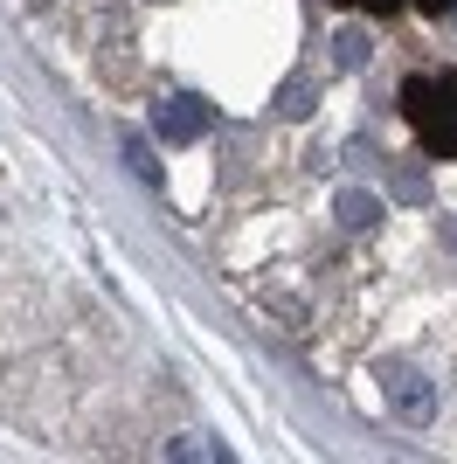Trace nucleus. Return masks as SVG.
<instances>
[{"instance_id": "obj_1", "label": "nucleus", "mask_w": 457, "mask_h": 464, "mask_svg": "<svg viewBox=\"0 0 457 464\" xmlns=\"http://www.w3.org/2000/svg\"><path fill=\"white\" fill-rule=\"evenodd\" d=\"M402 118L416 125L423 153H457V77H409L402 83Z\"/></svg>"}, {"instance_id": "obj_2", "label": "nucleus", "mask_w": 457, "mask_h": 464, "mask_svg": "<svg viewBox=\"0 0 457 464\" xmlns=\"http://www.w3.org/2000/svg\"><path fill=\"white\" fill-rule=\"evenodd\" d=\"M152 132L167 139V146H194V139L215 132V111H209L194 91H173V97H160V104H152Z\"/></svg>"}, {"instance_id": "obj_3", "label": "nucleus", "mask_w": 457, "mask_h": 464, "mask_svg": "<svg viewBox=\"0 0 457 464\" xmlns=\"http://www.w3.org/2000/svg\"><path fill=\"white\" fill-rule=\"evenodd\" d=\"M381 388H388V409H395L402 423H430V416H437V388L423 382L416 368H402V361H381Z\"/></svg>"}, {"instance_id": "obj_4", "label": "nucleus", "mask_w": 457, "mask_h": 464, "mask_svg": "<svg viewBox=\"0 0 457 464\" xmlns=\"http://www.w3.org/2000/svg\"><path fill=\"white\" fill-rule=\"evenodd\" d=\"M333 215H340V229L374 236V229H381V194H367V188H340V194H333Z\"/></svg>"}, {"instance_id": "obj_5", "label": "nucleus", "mask_w": 457, "mask_h": 464, "mask_svg": "<svg viewBox=\"0 0 457 464\" xmlns=\"http://www.w3.org/2000/svg\"><path fill=\"white\" fill-rule=\"evenodd\" d=\"M333 56H340V70H367V56H374V42H367L361 28H340V42H333Z\"/></svg>"}, {"instance_id": "obj_6", "label": "nucleus", "mask_w": 457, "mask_h": 464, "mask_svg": "<svg viewBox=\"0 0 457 464\" xmlns=\"http://www.w3.org/2000/svg\"><path fill=\"white\" fill-rule=\"evenodd\" d=\"M125 160H132V174L146 180V188H160V160H152V146L139 132H125Z\"/></svg>"}, {"instance_id": "obj_7", "label": "nucleus", "mask_w": 457, "mask_h": 464, "mask_svg": "<svg viewBox=\"0 0 457 464\" xmlns=\"http://www.w3.org/2000/svg\"><path fill=\"white\" fill-rule=\"evenodd\" d=\"M167 458H201V464H215V458H228V450H222V444H201V437H173Z\"/></svg>"}, {"instance_id": "obj_8", "label": "nucleus", "mask_w": 457, "mask_h": 464, "mask_svg": "<svg viewBox=\"0 0 457 464\" xmlns=\"http://www.w3.org/2000/svg\"><path fill=\"white\" fill-rule=\"evenodd\" d=\"M277 111H285V118H305V111H312V83H291V91L277 97Z\"/></svg>"}, {"instance_id": "obj_9", "label": "nucleus", "mask_w": 457, "mask_h": 464, "mask_svg": "<svg viewBox=\"0 0 457 464\" xmlns=\"http://www.w3.org/2000/svg\"><path fill=\"white\" fill-rule=\"evenodd\" d=\"M333 7H367V14H395L402 0H333Z\"/></svg>"}, {"instance_id": "obj_10", "label": "nucleus", "mask_w": 457, "mask_h": 464, "mask_svg": "<svg viewBox=\"0 0 457 464\" xmlns=\"http://www.w3.org/2000/svg\"><path fill=\"white\" fill-rule=\"evenodd\" d=\"M416 7H423V14H451L457 0H416Z\"/></svg>"}, {"instance_id": "obj_11", "label": "nucleus", "mask_w": 457, "mask_h": 464, "mask_svg": "<svg viewBox=\"0 0 457 464\" xmlns=\"http://www.w3.org/2000/svg\"><path fill=\"white\" fill-rule=\"evenodd\" d=\"M451 243H457V222H451Z\"/></svg>"}]
</instances>
